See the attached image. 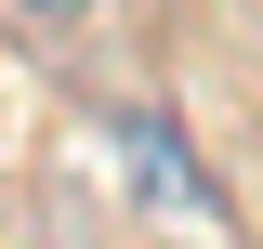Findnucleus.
<instances>
[{"instance_id":"f03ea898","label":"nucleus","mask_w":263,"mask_h":249,"mask_svg":"<svg viewBox=\"0 0 263 249\" xmlns=\"http://www.w3.org/2000/svg\"><path fill=\"white\" fill-rule=\"evenodd\" d=\"M13 13H27V27H79L92 0H13Z\"/></svg>"},{"instance_id":"f257e3e1","label":"nucleus","mask_w":263,"mask_h":249,"mask_svg":"<svg viewBox=\"0 0 263 249\" xmlns=\"http://www.w3.org/2000/svg\"><path fill=\"white\" fill-rule=\"evenodd\" d=\"M119 157H132V197H145V210H171V223H224V197L197 184V157L171 144L145 105H119Z\"/></svg>"}]
</instances>
